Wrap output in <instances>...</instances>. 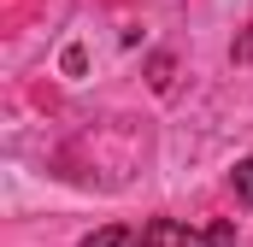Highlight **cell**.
I'll use <instances>...</instances> for the list:
<instances>
[{"instance_id":"1","label":"cell","mask_w":253,"mask_h":247,"mask_svg":"<svg viewBox=\"0 0 253 247\" xmlns=\"http://www.w3.org/2000/svg\"><path fill=\"white\" fill-rule=\"evenodd\" d=\"M236 230L218 224V230H183V224H147L141 230V247H230Z\"/></svg>"},{"instance_id":"2","label":"cell","mask_w":253,"mask_h":247,"mask_svg":"<svg viewBox=\"0 0 253 247\" xmlns=\"http://www.w3.org/2000/svg\"><path fill=\"white\" fill-rule=\"evenodd\" d=\"M83 247H141V230H124V224H106V230L83 236Z\"/></svg>"},{"instance_id":"3","label":"cell","mask_w":253,"mask_h":247,"mask_svg":"<svg viewBox=\"0 0 253 247\" xmlns=\"http://www.w3.org/2000/svg\"><path fill=\"white\" fill-rule=\"evenodd\" d=\"M236 194L253 206V159H242V165H236Z\"/></svg>"},{"instance_id":"4","label":"cell","mask_w":253,"mask_h":247,"mask_svg":"<svg viewBox=\"0 0 253 247\" xmlns=\"http://www.w3.org/2000/svg\"><path fill=\"white\" fill-rule=\"evenodd\" d=\"M230 59H236V65H253V24H248V36L230 47Z\"/></svg>"},{"instance_id":"5","label":"cell","mask_w":253,"mask_h":247,"mask_svg":"<svg viewBox=\"0 0 253 247\" xmlns=\"http://www.w3.org/2000/svg\"><path fill=\"white\" fill-rule=\"evenodd\" d=\"M165 82H171V59L159 53V59H153V88H165Z\"/></svg>"}]
</instances>
